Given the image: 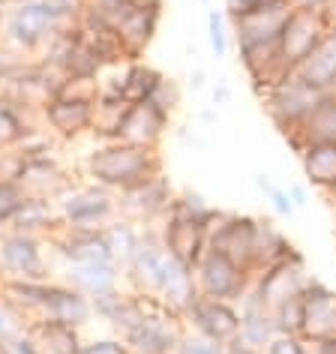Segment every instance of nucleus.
<instances>
[{"mask_svg": "<svg viewBox=\"0 0 336 354\" xmlns=\"http://www.w3.org/2000/svg\"><path fill=\"white\" fill-rule=\"evenodd\" d=\"M82 19V0H28L6 6L0 19V46L39 57L55 33L73 28Z\"/></svg>", "mask_w": 336, "mask_h": 354, "instance_id": "obj_1", "label": "nucleus"}, {"mask_svg": "<svg viewBox=\"0 0 336 354\" xmlns=\"http://www.w3.org/2000/svg\"><path fill=\"white\" fill-rule=\"evenodd\" d=\"M162 171V150L138 147L129 141H96L93 150L84 156V177L111 192H123Z\"/></svg>", "mask_w": 336, "mask_h": 354, "instance_id": "obj_2", "label": "nucleus"}, {"mask_svg": "<svg viewBox=\"0 0 336 354\" xmlns=\"http://www.w3.org/2000/svg\"><path fill=\"white\" fill-rule=\"evenodd\" d=\"M55 201L60 210V223L66 228H105L120 214L118 192L105 189L100 183H91V180H84V183L75 180Z\"/></svg>", "mask_w": 336, "mask_h": 354, "instance_id": "obj_3", "label": "nucleus"}, {"mask_svg": "<svg viewBox=\"0 0 336 354\" xmlns=\"http://www.w3.org/2000/svg\"><path fill=\"white\" fill-rule=\"evenodd\" d=\"M321 100H324V93H318L315 87H309L297 73H291L282 84H277L273 91L261 96V109L270 118L273 127L288 138L304 127L306 118L315 111V105Z\"/></svg>", "mask_w": 336, "mask_h": 354, "instance_id": "obj_4", "label": "nucleus"}, {"mask_svg": "<svg viewBox=\"0 0 336 354\" xmlns=\"http://www.w3.org/2000/svg\"><path fill=\"white\" fill-rule=\"evenodd\" d=\"M183 333H187L183 315L159 304L156 297H150L147 313L129 333H123V342L129 345L132 354H174Z\"/></svg>", "mask_w": 336, "mask_h": 354, "instance_id": "obj_5", "label": "nucleus"}, {"mask_svg": "<svg viewBox=\"0 0 336 354\" xmlns=\"http://www.w3.org/2000/svg\"><path fill=\"white\" fill-rule=\"evenodd\" d=\"M48 241L6 228L0 234V279H57V270L48 261Z\"/></svg>", "mask_w": 336, "mask_h": 354, "instance_id": "obj_6", "label": "nucleus"}, {"mask_svg": "<svg viewBox=\"0 0 336 354\" xmlns=\"http://www.w3.org/2000/svg\"><path fill=\"white\" fill-rule=\"evenodd\" d=\"M327 37H330V21H327L321 10H297V6H291L279 30V51L286 66L295 73Z\"/></svg>", "mask_w": 336, "mask_h": 354, "instance_id": "obj_7", "label": "nucleus"}, {"mask_svg": "<svg viewBox=\"0 0 336 354\" xmlns=\"http://www.w3.org/2000/svg\"><path fill=\"white\" fill-rule=\"evenodd\" d=\"M192 273H196V286L201 297H216V300H228V304H241L255 279L250 270H243L241 264H234L232 259H225V255L214 250L201 255Z\"/></svg>", "mask_w": 336, "mask_h": 354, "instance_id": "obj_8", "label": "nucleus"}, {"mask_svg": "<svg viewBox=\"0 0 336 354\" xmlns=\"http://www.w3.org/2000/svg\"><path fill=\"white\" fill-rule=\"evenodd\" d=\"M174 196H178V189L171 187L168 174L162 171V174L147 177V180L136 183V187L118 192V210H120V216H127L138 225H159L168 210H171Z\"/></svg>", "mask_w": 336, "mask_h": 354, "instance_id": "obj_9", "label": "nucleus"}, {"mask_svg": "<svg viewBox=\"0 0 336 354\" xmlns=\"http://www.w3.org/2000/svg\"><path fill=\"white\" fill-rule=\"evenodd\" d=\"M309 279H312V273L306 268V255L297 250V252H291L288 259H282L277 264H270V268H264L261 273H255L252 288H255V295L273 309L277 304H282V300L304 295Z\"/></svg>", "mask_w": 336, "mask_h": 354, "instance_id": "obj_10", "label": "nucleus"}, {"mask_svg": "<svg viewBox=\"0 0 336 354\" xmlns=\"http://www.w3.org/2000/svg\"><path fill=\"white\" fill-rule=\"evenodd\" d=\"M252 243H255V216L250 214L223 210V216L207 228V250L232 259L250 273H252Z\"/></svg>", "mask_w": 336, "mask_h": 354, "instance_id": "obj_11", "label": "nucleus"}, {"mask_svg": "<svg viewBox=\"0 0 336 354\" xmlns=\"http://www.w3.org/2000/svg\"><path fill=\"white\" fill-rule=\"evenodd\" d=\"M183 322H187V330L225 345L241 333V309H237V304H228V300L198 295L196 304L183 313Z\"/></svg>", "mask_w": 336, "mask_h": 354, "instance_id": "obj_12", "label": "nucleus"}, {"mask_svg": "<svg viewBox=\"0 0 336 354\" xmlns=\"http://www.w3.org/2000/svg\"><path fill=\"white\" fill-rule=\"evenodd\" d=\"M93 100H75V96H55L39 109V120L60 145L91 136L93 129Z\"/></svg>", "mask_w": 336, "mask_h": 354, "instance_id": "obj_13", "label": "nucleus"}, {"mask_svg": "<svg viewBox=\"0 0 336 354\" xmlns=\"http://www.w3.org/2000/svg\"><path fill=\"white\" fill-rule=\"evenodd\" d=\"M304 339L336 342V288L315 273L304 288Z\"/></svg>", "mask_w": 336, "mask_h": 354, "instance_id": "obj_14", "label": "nucleus"}, {"mask_svg": "<svg viewBox=\"0 0 336 354\" xmlns=\"http://www.w3.org/2000/svg\"><path fill=\"white\" fill-rule=\"evenodd\" d=\"M51 252L60 264H82V261H111L109 243H105L102 228H66L60 225L48 237Z\"/></svg>", "mask_w": 336, "mask_h": 354, "instance_id": "obj_15", "label": "nucleus"}, {"mask_svg": "<svg viewBox=\"0 0 336 354\" xmlns=\"http://www.w3.org/2000/svg\"><path fill=\"white\" fill-rule=\"evenodd\" d=\"M159 237L171 259H178L187 268H196L198 259L207 252V225L183 219L178 214H165L159 223Z\"/></svg>", "mask_w": 336, "mask_h": 354, "instance_id": "obj_16", "label": "nucleus"}, {"mask_svg": "<svg viewBox=\"0 0 336 354\" xmlns=\"http://www.w3.org/2000/svg\"><path fill=\"white\" fill-rule=\"evenodd\" d=\"M168 127H171V114H165L156 102H138V105H129L127 114H123L118 141L159 150L165 141Z\"/></svg>", "mask_w": 336, "mask_h": 354, "instance_id": "obj_17", "label": "nucleus"}, {"mask_svg": "<svg viewBox=\"0 0 336 354\" xmlns=\"http://www.w3.org/2000/svg\"><path fill=\"white\" fill-rule=\"evenodd\" d=\"M19 183L28 189V196H46V198H57L64 189L73 187V177H69L64 159L55 153H42V156H30L21 159V171H19Z\"/></svg>", "mask_w": 336, "mask_h": 354, "instance_id": "obj_18", "label": "nucleus"}, {"mask_svg": "<svg viewBox=\"0 0 336 354\" xmlns=\"http://www.w3.org/2000/svg\"><path fill=\"white\" fill-rule=\"evenodd\" d=\"M57 279L73 286L87 297H102L123 288V270L114 261H82V264H60Z\"/></svg>", "mask_w": 336, "mask_h": 354, "instance_id": "obj_19", "label": "nucleus"}, {"mask_svg": "<svg viewBox=\"0 0 336 354\" xmlns=\"http://www.w3.org/2000/svg\"><path fill=\"white\" fill-rule=\"evenodd\" d=\"M147 304H150L147 295H138V291L123 286L111 291V295L93 297V315L109 324L114 336H123L141 322V315L147 313Z\"/></svg>", "mask_w": 336, "mask_h": 354, "instance_id": "obj_20", "label": "nucleus"}, {"mask_svg": "<svg viewBox=\"0 0 336 354\" xmlns=\"http://www.w3.org/2000/svg\"><path fill=\"white\" fill-rule=\"evenodd\" d=\"M37 318L57 322V324H69V327H75V330H84L91 322H96L93 300L87 295H82V291H75L73 286H66V282H60V279H55L51 295H48L46 306H42V313Z\"/></svg>", "mask_w": 336, "mask_h": 354, "instance_id": "obj_21", "label": "nucleus"}, {"mask_svg": "<svg viewBox=\"0 0 336 354\" xmlns=\"http://www.w3.org/2000/svg\"><path fill=\"white\" fill-rule=\"evenodd\" d=\"M153 297L159 304H165L168 309H174V313L183 315L198 297V286H196V273H192V268H187V264H180L178 259L168 255L165 264H162V273H159Z\"/></svg>", "mask_w": 336, "mask_h": 354, "instance_id": "obj_22", "label": "nucleus"}, {"mask_svg": "<svg viewBox=\"0 0 336 354\" xmlns=\"http://www.w3.org/2000/svg\"><path fill=\"white\" fill-rule=\"evenodd\" d=\"M237 309H241V333L237 336H241L246 345L264 351L273 342V336H277V327H273V309L255 295V288L246 291V297L237 304Z\"/></svg>", "mask_w": 336, "mask_h": 354, "instance_id": "obj_23", "label": "nucleus"}, {"mask_svg": "<svg viewBox=\"0 0 336 354\" xmlns=\"http://www.w3.org/2000/svg\"><path fill=\"white\" fill-rule=\"evenodd\" d=\"M300 168H304L306 187L318 189L321 196L336 192V141H312L300 153Z\"/></svg>", "mask_w": 336, "mask_h": 354, "instance_id": "obj_24", "label": "nucleus"}, {"mask_svg": "<svg viewBox=\"0 0 336 354\" xmlns=\"http://www.w3.org/2000/svg\"><path fill=\"white\" fill-rule=\"evenodd\" d=\"M51 286H55V279H10V277H3L0 279V297H3L24 322H33V318L42 313V306H46Z\"/></svg>", "mask_w": 336, "mask_h": 354, "instance_id": "obj_25", "label": "nucleus"}, {"mask_svg": "<svg viewBox=\"0 0 336 354\" xmlns=\"http://www.w3.org/2000/svg\"><path fill=\"white\" fill-rule=\"evenodd\" d=\"M297 252V246L288 241V234L268 216H255V243H252V277L261 273L264 268L288 259Z\"/></svg>", "mask_w": 336, "mask_h": 354, "instance_id": "obj_26", "label": "nucleus"}, {"mask_svg": "<svg viewBox=\"0 0 336 354\" xmlns=\"http://www.w3.org/2000/svg\"><path fill=\"white\" fill-rule=\"evenodd\" d=\"M64 225L60 223V210L55 198L46 196H28V201L19 207V214L12 216L10 228L12 232H24V234H37V237H48Z\"/></svg>", "mask_w": 336, "mask_h": 354, "instance_id": "obj_27", "label": "nucleus"}, {"mask_svg": "<svg viewBox=\"0 0 336 354\" xmlns=\"http://www.w3.org/2000/svg\"><path fill=\"white\" fill-rule=\"evenodd\" d=\"M159 21H162V15H159V12L132 10L127 15V21L114 30V33H118V39H120V46H123V55H127L129 60H141V55L150 48V42L156 39Z\"/></svg>", "mask_w": 336, "mask_h": 354, "instance_id": "obj_28", "label": "nucleus"}, {"mask_svg": "<svg viewBox=\"0 0 336 354\" xmlns=\"http://www.w3.org/2000/svg\"><path fill=\"white\" fill-rule=\"evenodd\" d=\"M286 141L297 156L304 153V147L312 145V141H336V100L333 96L324 93V100L315 105V111L306 118L304 127H300L295 136H288Z\"/></svg>", "mask_w": 336, "mask_h": 354, "instance_id": "obj_29", "label": "nucleus"}, {"mask_svg": "<svg viewBox=\"0 0 336 354\" xmlns=\"http://www.w3.org/2000/svg\"><path fill=\"white\" fill-rule=\"evenodd\" d=\"M28 333L37 339L42 354H78L84 336L82 330L69 324H57V322H46V318H33L28 322Z\"/></svg>", "mask_w": 336, "mask_h": 354, "instance_id": "obj_30", "label": "nucleus"}, {"mask_svg": "<svg viewBox=\"0 0 336 354\" xmlns=\"http://www.w3.org/2000/svg\"><path fill=\"white\" fill-rule=\"evenodd\" d=\"M295 73L304 78L309 87H315L318 93H330L336 87V39L327 37Z\"/></svg>", "mask_w": 336, "mask_h": 354, "instance_id": "obj_31", "label": "nucleus"}, {"mask_svg": "<svg viewBox=\"0 0 336 354\" xmlns=\"http://www.w3.org/2000/svg\"><path fill=\"white\" fill-rule=\"evenodd\" d=\"M162 78H165V73H159L147 60H127V66H123V91H120L123 100L129 105L150 102L156 87L162 84Z\"/></svg>", "mask_w": 336, "mask_h": 354, "instance_id": "obj_32", "label": "nucleus"}, {"mask_svg": "<svg viewBox=\"0 0 336 354\" xmlns=\"http://www.w3.org/2000/svg\"><path fill=\"white\" fill-rule=\"evenodd\" d=\"M141 232H144V228H141L138 223H132V219L120 216V214L102 228L105 243H109V252H111V261L118 264L120 270L127 268V264L132 261V255H136L138 243H141Z\"/></svg>", "mask_w": 336, "mask_h": 354, "instance_id": "obj_33", "label": "nucleus"}, {"mask_svg": "<svg viewBox=\"0 0 336 354\" xmlns=\"http://www.w3.org/2000/svg\"><path fill=\"white\" fill-rule=\"evenodd\" d=\"M168 214H178V216H183V219H192V223H201V225H214L219 216H223V207H216L214 201H207L201 192H196V189H183V192H178L174 196V201H171V210Z\"/></svg>", "mask_w": 336, "mask_h": 354, "instance_id": "obj_34", "label": "nucleus"}, {"mask_svg": "<svg viewBox=\"0 0 336 354\" xmlns=\"http://www.w3.org/2000/svg\"><path fill=\"white\" fill-rule=\"evenodd\" d=\"M273 327L277 336H304V295L273 306Z\"/></svg>", "mask_w": 336, "mask_h": 354, "instance_id": "obj_35", "label": "nucleus"}, {"mask_svg": "<svg viewBox=\"0 0 336 354\" xmlns=\"http://www.w3.org/2000/svg\"><path fill=\"white\" fill-rule=\"evenodd\" d=\"M207 39L216 60H223L232 51V21H228L225 10H207Z\"/></svg>", "mask_w": 336, "mask_h": 354, "instance_id": "obj_36", "label": "nucleus"}, {"mask_svg": "<svg viewBox=\"0 0 336 354\" xmlns=\"http://www.w3.org/2000/svg\"><path fill=\"white\" fill-rule=\"evenodd\" d=\"M255 187H259V192L264 196V201L273 207V214L277 216H282V219H291L297 214V207L291 205V198H288V192H286V187H277L273 183V177L270 174H255Z\"/></svg>", "mask_w": 336, "mask_h": 354, "instance_id": "obj_37", "label": "nucleus"}, {"mask_svg": "<svg viewBox=\"0 0 336 354\" xmlns=\"http://www.w3.org/2000/svg\"><path fill=\"white\" fill-rule=\"evenodd\" d=\"M223 10L228 15V21H241V19H250V15L291 10V6H288V0H223Z\"/></svg>", "mask_w": 336, "mask_h": 354, "instance_id": "obj_38", "label": "nucleus"}, {"mask_svg": "<svg viewBox=\"0 0 336 354\" xmlns=\"http://www.w3.org/2000/svg\"><path fill=\"white\" fill-rule=\"evenodd\" d=\"M28 201V189L21 187L19 180H10V177H0V225L10 228L12 216L19 214V207Z\"/></svg>", "mask_w": 336, "mask_h": 354, "instance_id": "obj_39", "label": "nucleus"}, {"mask_svg": "<svg viewBox=\"0 0 336 354\" xmlns=\"http://www.w3.org/2000/svg\"><path fill=\"white\" fill-rule=\"evenodd\" d=\"M174 354H225V345L187 330L183 333V339H180V345L174 348Z\"/></svg>", "mask_w": 336, "mask_h": 354, "instance_id": "obj_40", "label": "nucleus"}, {"mask_svg": "<svg viewBox=\"0 0 336 354\" xmlns=\"http://www.w3.org/2000/svg\"><path fill=\"white\" fill-rule=\"evenodd\" d=\"M78 354H132V351L123 342V336H93V339L82 342Z\"/></svg>", "mask_w": 336, "mask_h": 354, "instance_id": "obj_41", "label": "nucleus"}, {"mask_svg": "<svg viewBox=\"0 0 336 354\" xmlns=\"http://www.w3.org/2000/svg\"><path fill=\"white\" fill-rule=\"evenodd\" d=\"M24 330H28V322H24V318L15 313V309L6 304L3 297H0V339L10 342V339H15V336L24 333Z\"/></svg>", "mask_w": 336, "mask_h": 354, "instance_id": "obj_42", "label": "nucleus"}, {"mask_svg": "<svg viewBox=\"0 0 336 354\" xmlns=\"http://www.w3.org/2000/svg\"><path fill=\"white\" fill-rule=\"evenodd\" d=\"M150 102H156L165 114H174V111H178V105H180V87H178V82L165 75L162 84L156 87V93H153V100H150Z\"/></svg>", "mask_w": 336, "mask_h": 354, "instance_id": "obj_43", "label": "nucleus"}, {"mask_svg": "<svg viewBox=\"0 0 336 354\" xmlns=\"http://www.w3.org/2000/svg\"><path fill=\"white\" fill-rule=\"evenodd\" d=\"M261 354H306L304 336H273V342Z\"/></svg>", "mask_w": 336, "mask_h": 354, "instance_id": "obj_44", "label": "nucleus"}, {"mask_svg": "<svg viewBox=\"0 0 336 354\" xmlns=\"http://www.w3.org/2000/svg\"><path fill=\"white\" fill-rule=\"evenodd\" d=\"M10 354H42V351H39L37 339L24 330V333L15 336V339H10Z\"/></svg>", "mask_w": 336, "mask_h": 354, "instance_id": "obj_45", "label": "nucleus"}, {"mask_svg": "<svg viewBox=\"0 0 336 354\" xmlns=\"http://www.w3.org/2000/svg\"><path fill=\"white\" fill-rule=\"evenodd\" d=\"M232 84L225 82V78H216L214 87H210V100H214V109H223V105L232 102Z\"/></svg>", "mask_w": 336, "mask_h": 354, "instance_id": "obj_46", "label": "nucleus"}, {"mask_svg": "<svg viewBox=\"0 0 336 354\" xmlns=\"http://www.w3.org/2000/svg\"><path fill=\"white\" fill-rule=\"evenodd\" d=\"M286 192H288L291 205H295L297 210H304V207L309 205V189H306V183H288Z\"/></svg>", "mask_w": 336, "mask_h": 354, "instance_id": "obj_47", "label": "nucleus"}, {"mask_svg": "<svg viewBox=\"0 0 336 354\" xmlns=\"http://www.w3.org/2000/svg\"><path fill=\"white\" fill-rule=\"evenodd\" d=\"M225 354H261V351L252 348V345H246L241 336H234L232 342H225Z\"/></svg>", "mask_w": 336, "mask_h": 354, "instance_id": "obj_48", "label": "nucleus"}, {"mask_svg": "<svg viewBox=\"0 0 336 354\" xmlns=\"http://www.w3.org/2000/svg\"><path fill=\"white\" fill-rule=\"evenodd\" d=\"M136 10H144V12H159L162 15V10H165V0H129Z\"/></svg>", "mask_w": 336, "mask_h": 354, "instance_id": "obj_49", "label": "nucleus"}, {"mask_svg": "<svg viewBox=\"0 0 336 354\" xmlns=\"http://www.w3.org/2000/svg\"><path fill=\"white\" fill-rule=\"evenodd\" d=\"M189 87H192V91H196V93H201V91H205V87H207V73H205V69H192V73H189Z\"/></svg>", "mask_w": 336, "mask_h": 354, "instance_id": "obj_50", "label": "nucleus"}, {"mask_svg": "<svg viewBox=\"0 0 336 354\" xmlns=\"http://www.w3.org/2000/svg\"><path fill=\"white\" fill-rule=\"evenodd\" d=\"M288 6H297V10H321L324 0H288Z\"/></svg>", "mask_w": 336, "mask_h": 354, "instance_id": "obj_51", "label": "nucleus"}, {"mask_svg": "<svg viewBox=\"0 0 336 354\" xmlns=\"http://www.w3.org/2000/svg\"><path fill=\"white\" fill-rule=\"evenodd\" d=\"M201 120L207 123V127H214V123L219 120V114H216V109H201Z\"/></svg>", "mask_w": 336, "mask_h": 354, "instance_id": "obj_52", "label": "nucleus"}, {"mask_svg": "<svg viewBox=\"0 0 336 354\" xmlns=\"http://www.w3.org/2000/svg\"><path fill=\"white\" fill-rule=\"evenodd\" d=\"M321 12L327 15V21H333V19H336V0H324Z\"/></svg>", "mask_w": 336, "mask_h": 354, "instance_id": "obj_53", "label": "nucleus"}, {"mask_svg": "<svg viewBox=\"0 0 336 354\" xmlns=\"http://www.w3.org/2000/svg\"><path fill=\"white\" fill-rule=\"evenodd\" d=\"M0 354H10V342L6 339H0Z\"/></svg>", "mask_w": 336, "mask_h": 354, "instance_id": "obj_54", "label": "nucleus"}, {"mask_svg": "<svg viewBox=\"0 0 336 354\" xmlns=\"http://www.w3.org/2000/svg\"><path fill=\"white\" fill-rule=\"evenodd\" d=\"M6 6H15V3H28V0H3Z\"/></svg>", "mask_w": 336, "mask_h": 354, "instance_id": "obj_55", "label": "nucleus"}, {"mask_svg": "<svg viewBox=\"0 0 336 354\" xmlns=\"http://www.w3.org/2000/svg\"><path fill=\"white\" fill-rule=\"evenodd\" d=\"M330 37H333V39H336V19H333V21H330Z\"/></svg>", "mask_w": 336, "mask_h": 354, "instance_id": "obj_56", "label": "nucleus"}, {"mask_svg": "<svg viewBox=\"0 0 336 354\" xmlns=\"http://www.w3.org/2000/svg\"><path fill=\"white\" fill-rule=\"evenodd\" d=\"M3 12H6V3H3V0H0V19H3Z\"/></svg>", "mask_w": 336, "mask_h": 354, "instance_id": "obj_57", "label": "nucleus"}, {"mask_svg": "<svg viewBox=\"0 0 336 354\" xmlns=\"http://www.w3.org/2000/svg\"><path fill=\"white\" fill-rule=\"evenodd\" d=\"M201 3H210V0H201Z\"/></svg>", "mask_w": 336, "mask_h": 354, "instance_id": "obj_58", "label": "nucleus"}]
</instances>
